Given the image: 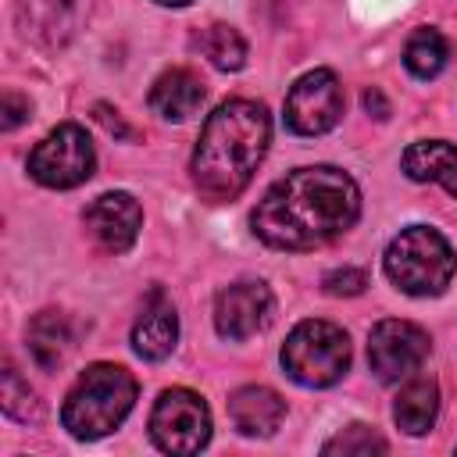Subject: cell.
<instances>
[{"instance_id": "cell-5", "label": "cell", "mask_w": 457, "mask_h": 457, "mask_svg": "<svg viewBox=\"0 0 457 457\" xmlns=\"http://www.w3.org/2000/svg\"><path fill=\"white\" fill-rule=\"evenodd\" d=\"M282 368L296 386H307V389L336 386L350 368V339L339 325L307 318L286 336Z\"/></svg>"}, {"instance_id": "cell-20", "label": "cell", "mask_w": 457, "mask_h": 457, "mask_svg": "<svg viewBox=\"0 0 457 457\" xmlns=\"http://www.w3.org/2000/svg\"><path fill=\"white\" fill-rule=\"evenodd\" d=\"M386 450H389V443L368 425H346L343 432H336L321 446L325 457H332V453H339V457H371V453H386Z\"/></svg>"}, {"instance_id": "cell-24", "label": "cell", "mask_w": 457, "mask_h": 457, "mask_svg": "<svg viewBox=\"0 0 457 457\" xmlns=\"http://www.w3.org/2000/svg\"><path fill=\"white\" fill-rule=\"evenodd\" d=\"M364 107H368V114H375L378 121H386V118H389V104H386L382 89H375V86L364 93Z\"/></svg>"}, {"instance_id": "cell-4", "label": "cell", "mask_w": 457, "mask_h": 457, "mask_svg": "<svg viewBox=\"0 0 457 457\" xmlns=\"http://www.w3.org/2000/svg\"><path fill=\"white\" fill-rule=\"evenodd\" d=\"M382 268L400 293L439 296L457 271V253L432 225H411L389 239Z\"/></svg>"}, {"instance_id": "cell-26", "label": "cell", "mask_w": 457, "mask_h": 457, "mask_svg": "<svg viewBox=\"0 0 457 457\" xmlns=\"http://www.w3.org/2000/svg\"><path fill=\"white\" fill-rule=\"evenodd\" d=\"M154 4H164V7H186V4H193V0H154Z\"/></svg>"}, {"instance_id": "cell-13", "label": "cell", "mask_w": 457, "mask_h": 457, "mask_svg": "<svg viewBox=\"0 0 457 457\" xmlns=\"http://www.w3.org/2000/svg\"><path fill=\"white\" fill-rule=\"evenodd\" d=\"M175 343H179V314L171 300L161 289H154L132 325V350L146 361H164L175 350Z\"/></svg>"}, {"instance_id": "cell-6", "label": "cell", "mask_w": 457, "mask_h": 457, "mask_svg": "<svg viewBox=\"0 0 457 457\" xmlns=\"http://www.w3.org/2000/svg\"><path fill=\"white\" fill-rule=\"evenodd\" d=\"M150 439L164 453H200L211 439V411L193 389H164L150 414Z\"/></svg>"}, {"instance_id": "cell-1", "label": "cell", "mask_w": 457, "mask_h": 457, "mask_svg": "<svg viewBox=\"0 0 457 457\" xmlns=\"http://www.w3.org/2000/svg\"><path fill=\"white\" fill-rule=\"evenodd\" d=\"M361 214L357 182L332 164L296 168L253 207V236L275 250H314L343 236Z\"/></svg>"}, {"instance_id": "cell-18", "label": "cell", "mask_w": 457, "mask_h": 457, "mask_svg": "<svg viewBox=\"0 0 457 457\" xmlns=\"http://www.w3.org/2000/svg\"><path fill=\"white\" fill-rule=\"evenodd\" d=\"M446 57H450V46H446L443 32L432 25L414 29L407 46H403V64L414 79H436L446 68Z\"/></svg>"}, {"instance_id": "cell-15", "label": "cell", "mask_w": 457, "mask_h": 457, "mask_svg": "<svg viewBox=\"0 0 457 457\" xmlns=\"http://www.w3.org/2000/svg\"><path fill=\"white\" fill-rule=\"evenodd\" d=\"M204 104V82L189 68H171L154 79L150 86V107L164 121H186L200 111Z\"/></svg>"}, {"instance_id": "cell-11", "label": "cell", "mask_w": 457, "mask_h": 457, "mask_svg": "<svg viewBox=\"0 0 457 457\" xmlns=\"http://www.w3.org/2000/svg\"><path fill=\"white\" fill-rule=\"evenodd\" d=\"M82 221H86V232L93 236V243L100 250L125 253L143 228V211H139L132 193H100L82 211Z\"/></svg>"}, {"instance_id": "cell-17", "label": "cell", "mask_w": 457, "mask_h": 457, "mask_svg": "<svg viewBox=\"0 0 457 457\" xmlns=\"http://www.w3.org/2000/svg\"><path fill=\"white\" fill-rule=\"evenodd\" d=\"M71 346H75V336H71V325H68V318L61 311H43V314L32 318V325H29V350H32L39 368H46V371L61 368L68 361Z\"/></svg>"}, {"instance_id": "cell-12", "label": "cell", "mask_w": 457, "mask_h": 457, "mask_svg": "<svg viewBox=\"0 0 457 457\" xmlns=\"http://www.w3.org/2000/svg\"><path fill=\"white\" fill-rule=\"evenodd\" d=\"M228 418L239 436L264 439V436L278 432V425L286 418V400L268 386H239L228 396Z\"/></svg>"}, {"instance_id": "cell-8", "label": "cell", "mask_w": 457, "mask_h": 457, "mask_svg": "<svg viewBox=\"0 0 457 457\" xmlns=\"http://www.w3.org/2000/svg\"><path fill=\"white\" fill-rule=\"evenodd\" d=\"M343 118V86L336 71L314 68L300 75L286 93V125L296 136H321Z\"/></svg>"}, {"instance_id": "cell-22", "label": "cell", "mask_w": 457, "mask_h": 457, "mask_svg": "<svg viewBox=\"0 0 457 457\" xmlns=\"http://www.w3.org/2000/svg\"><path fill=\"white\" fill-rule=\"evenodd\" d=\"M325 293L328 296H357L364 286H368V275L361 268H332L325 278H321Z\"/></svg>"}, {"instance_id": "cell-23", "label": "cell", "mask_w": 457, "mask_h": 457, "mask_svg": "<svg viewBox=\"0 0 457 457\" xmlns=\"http://www.w3.org/2000/svg\"><path fill=\"white\" fill-rule=\"evenodd\" d=\"M25 118H29V100L18 96V93H4V96H0V129L11 132V129H18Z\"/></svg>"}, {"instance_id": "cell-9", "label": "cell", "mask_w": 457, "mask_h": 457, "mask_svg": "<svg viewBox=\"0 0 457 457\" xmlns=\"http://www.w3.org/2000/svg\"><path fill=\"white\" fill-rule=\"evenodd\" d=\"M428 357V336L414 321L386 318L368 336V364L382 382H407Z\"/></svg>"}, {"instance_id": "cell-7", "label": "cell", "mask_w": 457, "mask_h": 457, "mask_svg": "<svg viewBox=\"0 0 457 457\" xmlns=\"http://www.w3.org/2000/svg\"><path fill=\"white\" fill-rule=\"evenodd\" d=\"M96 154L79 125H57L29 154V175L46 189H71L93 175Z\"/></svg>"}, {"instance_id": "cell-25", "label": "cell", "mask_w": 457, "mask_h": 457, "mask_svg": "<svg viewBox=\"0 0 457 457\" xmlns=\"http://www.w3.org/2000/svg\"><path fill=\"white\" fill-rule=\"evenodd\" d=\"M96 111H100V121H104L111 132H118V136H132V132H129V129L118 121V111H114V118H111V111H107V107H96Z\"/></svg>"}, {"instance_id": "cell-16", "label": "cell", "mask_w": 457, "mask_h": 457, "mask_svg": "<svg viewBox=\"0 0 457 457\" xmlns=\"http://www.w3.org/2000/svg\"><path fill=\"white\" fill-rule=\"evenodd\" d=\"M436 414H439V386L436 378H425V375H411L403 382V389L396 393V403H393V418H396V428H403L407 436H425L432 425H436Z\"/></svg>"}, {"instance_id": "cell-2", "label": "cell", "mask_w": 457, "mask_h": 457, "mask_svg": "<svg viewBox=\"0 0 457 457\" xmlns=\"http://www.w3.org/2000/svg\"><path fill=\"white\" fill-rule=\"evenodd\" d=\"M271 143V118L257 100H225L200 129L193 150V186L207 200H236Z\"/></svg>"}, {"instance_id": "cell-3", "label": "cell", "mask_w": 457, "mask_h": 457, "mask_svg": "<svg viewBox=\"0 0 457 457\" xmlns=\"http://www.w3.org/2000/svg\"><path fill=\"white\" fill-rule=\"evenodd\" d=\"M136 403V378L121 364H89L64 396L61 425L75 439H100L114 432Z\"/></svg>"}, {"instance_id": "cell-14", "label": "cell", "mask_w": 457, "mask_h": 457, "mask_svg": "<svg viewBox=\"0 0 457 457\" xmlns=\"http://www.w3.org/2000/svg\"><path fill=\"white\" fill-rule=\"evenodd\" d=\"M400 168L411 182H439L450 196H457V146L446 139H418L403 150Z\"/></svg>"}, {"instance_id": "cell-21", "label": "cell", "mask_w": 457, "mask_h": 457, "mask_svg": "<svg viewBox=\"0 0 457 457\" xmlns=\"http://www.w3.org/2000/svg\"><path fill=\"white\" fill-rule=\"evenodd\" d=\"M0 403L11 418L18 421H39L43 407L36 400V393L29 389V382H21V375L14 371V364H4V389H0Z\"/></svg>"}, {"instance_id": "cell-19", "label": "cell", "mask_w": 457, "mask_h": 457, "mask_svg": "<svg viewBox=\"0 0 457 457\" xmlns=\"http://www.w3.org/2000/svg\"><path fill=\"white\" fill-rule=\"evenodd\" d=\"M196 43H200L204 57H207L218 71H239V68L246 64V43H243V36H239L232 25H225V21L204 29V36H200Z\"/></svg>"}, {"instance_id": "cell-10", "label": "cell", "mask_w": 457, "mask_h": 457, "mask_svg": "<svg viewBox=\"0 0 457 457\" xmlns=\"http://www.w3.org/2000/svg\"><path fill=\"white\" fill-rule=\"evenodd\" d=\"M271 314H275V296L257 278L232 282L214 296V328L221 339L232 343L264 332L271 325Z\"/></svg>"}]
</instances>
